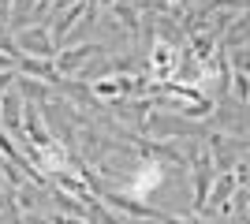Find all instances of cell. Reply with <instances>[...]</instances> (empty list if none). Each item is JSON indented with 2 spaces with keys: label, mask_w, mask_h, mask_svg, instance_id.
<instances>
[{
  "label": "cell",
  "mask_w": 250,
  "mask_h": 224,
  "mask_svg": "<svg viewBox=\"0 0 250 224\" xmlns=\"http://www.w3.org/2000/svg\"><path fill=\"white\" fill-rule=\"evenodd\" d=\"M19 101H22V94L15 90V86H8V90L0 94V112H4V131H11V135H15V142H19V146H26L22 120H19Z\"/></svg>",
  "instance_id": "1"
},
{
  "label": "cell",
  "mask_w": 250,
  "mask_h": 224,
  "mask_svg": "<svg viewBox=\"0 0 250 224\" xmlns=\"http://www.w3.org/2000/svg\"><path fill=\"white\" fill-rule=\"evenodd\" d=\"M15 49H19V56H38V60H45V56L52 53L49 30H45V26H34V30H22V38L15 41Z\"/></svg>",
  "instance_id": "2"
},
{
  "label": "cell",
  "mask_w": 250,
  "mask_h": 224,
  "mask_svg": "<svg viewBox=\"0 0 250 224\" xmlns=\"http://www.w3.org/2000/svg\"><path fill=\"white\" fill-rule=\"evenodd\" d=\"M19 71H26V75H38V79H45L49 86H63V79L56 75V67L49 64V60H38V56H19Z\"/></svg>",
  "instance_id": "3"
},
{
  "label": "cell",
  "mask_w": 250,
  "mask_h": 224,
  "mask_svg": "<svg viewBox=\"0 0 250 224\" xmlns=\"http://www.w3.org/2000/svg\"><path fill=\"white\" fill-rule=\"evenodd\" d=\"M97 53H101V45H83V49H75V53H63L60 60H56V75H60V79H63V75H71L86 56H97Z\"/></svg>",
  "instance_id": "4"
},
{
  "label": "cell",
  "mask_w": 250,
  "mask_h": 224,
  "mask_svg": "<svg viewBox=\"0 0 250 224\" xmlns=\"http://www.w3.org/2000/svg\"><path fill=\"white\" fill-rule=\"evenodd\" d=\"M172 60H176V49L172 45H157L153 49V75H172Z\"/></svg>",
  "instance_id": "5"
},
{
  "label": "cell",
  "mask_w": 250,
  "mask_h": 224,
  "mask_svg": "<svg viewBox=\"0 0 250 224\" xmlns=\"http://www.w3.org/2000/svg\"><path fill=\"white\" fill-rule=\"evenodd\" d=\"M8 86H15V71H0V90H8Z\"/></svg>",
  "instance_id": "6"
},
{
  "label": "cell",
  "mask_w": 250,
  "mask_h": 224,
  "mask_svg": "<svg viewBox=\"0 0 250 224\" xmlns=\"http://www.w3.org/2000/svg\"><path fill=\"white\" fill-rule=\"evenodd\" d=\"M11 67H15V64H11V56H8V53H0V71H11Z\"/></svg>",
  "instance_id": "7"
}]
</instances>
